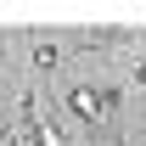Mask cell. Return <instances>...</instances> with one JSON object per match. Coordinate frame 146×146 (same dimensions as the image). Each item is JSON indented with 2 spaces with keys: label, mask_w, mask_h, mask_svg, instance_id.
<instances>
[{
  "label": "cell",
  "mask_w": 146,
  "mask_h": 146,
  "mask_svg": "<svg viewBox=\"0 0 146 146\" xmlns=\"http://www.w3.org/2000/svg\"><path fill=\"white\" fill-rule=\"evenodd\" d=\"M73 118H84V124H96V118H107V90H96V84H79V90L68 96Z\"/></svg>",
  "instance_id": "obj_1"
},
{
  "label": "cell",
  "mask_w": 146,
  "mask_h": 146,
  "mask_svg": "<svg viewBox=\"0 0 146 146\" xmlns=\"http://www.w3.org/2000/svg\"><path fill=\"white\" fill-rule=\"evenodd\" d=\"M34 141H39V146H68V141H62V129H56L51 118H39V112H34Z\"/></svg>",
  "instance_id": "obj_2"
},
{
  "label": "cell",
  "mask_w": 146,
  "mask_h": 146,
  "mask_svg": "<svg viewBox=\"0 0 146 146\" xmlns=\"http://www.w3.org/2000/svg\"><path fill=\"white\" fill-rule=\"evenodd\" d=\"M135 79H141V90H146V62H141V68H135Z\"/></svg>",
  "instance_id": "obj_3"
}]
</instances>
